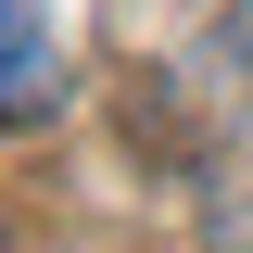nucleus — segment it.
I'll return each mask as SVG.
<instances>
[{
	"label": "nucleus",
	"mask_w": 253,
	"mask_h": 253,
	"mask_svg": "<svg viewBox=\"0 0 253 253\" xmlns=\"http://www.w3.org/2000/svg\"><path fill=\"white\" fill-rule=\"evenodd\" d=\"M63 101V38L38 0H0V126H38Z\"/></svg>",
	"instance_id": "nucleus-1"
},
{
	"label": "nucleus",
	"mask_w": 253,
	"mask_h": 253,
	"mask_svg": "<svg viewBox=\"0 0 253 253\" xmlns=\"http://www.w3.org/2000/svg\"><path fill=\"white\" fill-rule=\"evenodd\" d=\"M228 51H241V63H253V0H228Z\"/></svg>",
	"instance_id": "nucleus-2"
},
{
	"label": "nucleus",
	"mask_w": 253,
	"mask_h": 253,
	"mask_svg": "<svg viewBox=\"0 0 253 253\" xmlns=\"http://www.w3.org/2000/svg\"><path fill=\"white\" fill-rule=\"evenodd\" d=\"M228 253H253V215H241V228H228Z\"/></svg>",
	"instance_id": "nucleus-3"
}]
</instances>
